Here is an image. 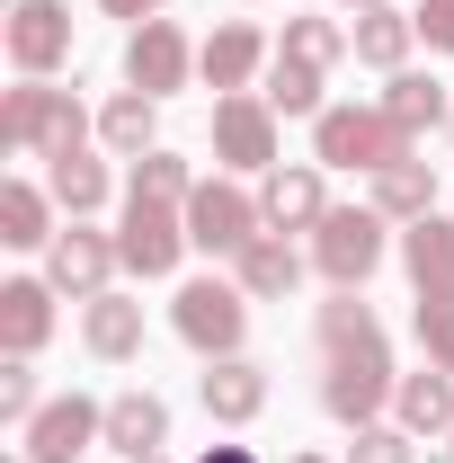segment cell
I'll use <instances>...</instances> for the list:
<instances>
[{
  "label": "cell",
  "instance_id": "cell-32",
  "mask_svg": "<svg viewBox=\"0 0 454 463\" xmlns=\"http://www.w3.org/2000/svg\"><path fill=\"white\" fill-rule=\"evenodd\" d=\"M45 410V392H36V356H0V428H27Z\"/></svg>",
  "mask_w": 454,
  "mask_h": 463
},
{
  "label": "cell",
  "instance_id": "cell-2",
  "mask_svg": "<svg viewBox=\"0 0 454 463\" xmlns=\"http://www.w3.org/2000/svg\"><path fill=\"white\" fill-rule=\"evenodd\" d=\"M90 125H99V116H80V99L54 90V80H18V90L0 99V143H9V152H27V161L90 152Z\"/></svg>",
  "mask_w": 454,
  "mask_h": 463
},
{
  "label": "cell",
  "instance_id": "cell-9",
  "mask_svg": "<svg viewBox=\"0 0 454 463\" xmlns=\"http://www.w3.org/2000/svg\"><path fill=\"white\" fill-rule=\"evenodd\" d=\"M18 446H27L36 463H80L90 446H108V402H90V392H54V402L18 428Z\"/></svg>",
  "mask_w": 454,
  "mask_h": 463
},
{
  "label": "cell",
  "instance_id": "cell-30",
  "mask_svg": "<svg viewBox=\"0 0 454 463\" xmlns=\"http://www.w3.org/2000/svg\"><path fill=\"white\" fill-rule=\"evenodd\" d=\"M125 187H134V196H161V205H187V196H196V170L178 161L170 143H152V152L134 161V178H125Z\"/></svg>",
  "mask_w": 454,
  "mask_h": 463
},
{
  "label": "cell",
  "instance_id": "cell-31",
  "mask_svg": "<svg viewBox=\"0 0 454 463\" xmlns=\"http://www.w3.org/2000/svg\"><path fill=\"white\" fill-rule=\"evenodd\" d=\"M410 330H419V356H428V365H446V374H454V294H419V312H410Z\"/></svg>",
  "mask_w": 454,
  "mask_h": 463
},
{
  "label": "cell",
  "instance_id": "cell-12",
  "mask_svg": "<svg viewBox=\"0 0 454 463\" xmlns=\"http://www.w3.org/2000/svg\"><path fill=\"white\" fill-rule=\"evenodd\" d=\"M187 71H196V45L178 36L170 18H143V27L125 36V90H143V99H178Z\"/></svg>",
  "mask_w": 454,
  "mask_h": 463
},
{
  "label": "cell",
  "instance_id": "cell-28",
  "mask_svg": "<svg viewBox=\"0 0 454 463\" xmlns=\"http://www.w3.org/2000/svg\"><path fill=\"white\" fill-rule=\"evenodd\" d=\"M277 54H294V62H312V71H339V62L356 54V36H347L339 18H285V36H277Z\"/></svg>",
  "mask_w": 454,
  "mask_h": 463
},
{
  "label": "cell",
  "instance_id": "cell-5",
  "mask_svg": "<svg viewBox=\"0 0 454 463\" xmlns=\"http://www.w3.org/2000/svg\"><path fill=\"white\" fill-rule=\"evenodd\" d=\"M383 259H393V223H383L374 205H330V214H321V232H312V268L330 277V294H356Z\"/></svg>",
  "mask_w": 454,
  "mask_h": 463
},
{
  "label": "cell",
  "instance_id": "cell-1",
  "mask_svg": "<svg viewBox=\"0 0 454 463\" xmlns=\"http://www.w3.org/2000/svg\"><path fill=\"white\" fill-rule=\"evenodd\" d=\"M321 410L339 419V428H374L383 410H393V339H383V321H374V303L365 294H330L321 303Z\"/></svg>",
  "mask_w": 454,
  "mask_h": 463
},
{
  "label": "cell",
  "instance_id": "cell-26",
  "mask_svg": "<svg viewBox=\"0 0 454 463\" xmlns=\"http://www.w3.org/2000/svg\"><path fill=\"white\" fill-rule=\"evenodd\" d=\"M374 214L383 223H428L437 214V170L410 152V161H393V170H374Z\"/></svg>",
  "mask_w": 454,
  "mask_h": 463
},
{
  "label": "cell",
  "instance_id": "cell-40",
  "mask_svg": "<svg viewBox=\"0 0 454 463\" xmlns=\"http://www.w3.org/2000/svg\"><path fill=\"white\" fill-rule=\"evenodd\" d=\"M143 463H170V455H143Z\"/></svg>",
  "mask_w": 454,
  "mask_h": 463
},
{
  "label": "cell",
  "instance_id": "cell-16",
  "mask_svg": "<svg viewBox=\"0 0 454 463\" xmlns=\"http://www.w3.org/2000/svg\"><path fill=\"white\" fill-rule=\"evenodd\" d=\"M54 339V277H9L0 286V356H36Z\"/></svg>",
  "mask_w": 454,
  "mask_h": 463
},
{
  "label": "cell",
  "instance_id": "cell-6",
  "mask_svg": "<svg viewBox=\"0 0 454 463\" xmlns=\"http://www.w3.org/2000/svg\"><path fill=\"white\" fill-rule=\"evenodd\" d=\"M116 250H125L134 277H178V259L196 250V241H187V205H161V196H134V187H125Z\"/></svg>",
  "mask_w": 454,
  "mask_h": 463
},
{
  "label": "cell",
  "instance_id": "cell-20",
  "mask_svg": "<svg viewBox=\"0 0 454 463\" xmlns=\"http://www.w3.org/2000/svg\"><path fill=\"white\" fill-rule=\"evenodd\" d=\"M393 419L410 428V437H454V374H446V365L401 374V383H393Z\"/></svg>",
  "mask_w": 454,
  "mask_h": 463
},
{
  "label": "cell",
  "instance_id": "cell-42",
  "mask_svg": "<svg viewBox=\"0 0 454 463\" xmlns=\"http://www.w3.org/2000/svg\"><path fill=\"white\" fill-rule=\"evenodd\" d=\"M446 143H454V125H446Z\"/></svg>",
  "mask_w": 454,
  "mask_h": 463
},
{
  "label": "cell",
  "instance_id": "cell-41",
  "mask_svg": "<svg viewBox=\"0 0 454 463\" xmlns=\"http://www.w3.org/2000/svg\"><path fill=\"white\" fill-rule=\"evenodd\" d=\"M446 463H454V437H446Z\"/></svg>",
  "mask_w": 454,
  "mask_h": 463
},
{
  "label": "cell",
  "instance_id": "cell-18",
  "mask_svg": "<svg viewBox=\"0 0 454 463\" xmlns=\"http://www.w3.org/2000/svg\"><path fill=\"white\" fill-rule=\"evenodd\" d=\"M232 286L250 294V303H285V294L303 286V250H294L285 232H259V241L232 259Z\"/></svg>",
  "mask_w": 454,
  "mask_h": 463
},
{
  "label": "cell",
  "instance_id": "cell-3",
  "mask_svg": "<svg viewBox=\"0 0 454 463\" xmlns=\"http://www.w3.org/2000/svg\"><path fill=\"white\" fill-rule=\"evenodd\" d=\"M410 152H419V143H410L383 108H356V99H347V108L312 116V161H321V170H365L374 178V170H393V161H410Z\"/></svg>",
  "mask_w": 454,
  "mask_h": 463
},
{
  "label": "cell",
  "instance_id": "cell-13",
  "mask_svg": "<svg viewBox=\"0 0 454 463\" xmlns=\"http://www.w3.org/2000/svg\"><path fill=\"white\" fill-rule=\"evenodd\" d=\"M268 62H277V45H268V36H259L250 18H223V27H214V36L196 45V80H205L214 99H232V90H250V80H259Z\"/></svg>",
  "mask_w": 454,
  "mask_h": 463
},
{
  "label": "cell",
  "instance_id": "cell-23",
  "mask_svg": "<svg viewBox=\"0 0 454 463\" xmlns=\"http://www.w3.org/2000/svg\"><path fill=\"white\" fill-rule=\"evenodd\" d=\"M401 268H410L419 294H454V214L401 223Z\"/></svg>",
  "mask_w": 454,
  "mask_h": 463
},
{
  "label": "cell",
  "instance_id": "cell-22",
  "mask_svg": "<svg viewBox=\"0 0 454 463\" xmlns=\"http://www.w3.org/2000/svg\"><path fill=\"white\" fill-rule=\"evenodd\" d=\"M0 250H54V187L0 178Z\"/></svg>",
  "mask_w": 454,
  "mask_h": 463
},
{
  "label": "cell",
  "instance_id": "cell-24",
  "mask_svg": "<svg viewBox=\"0 0 454 463\" xmlns=\"http://www.w3.org/2000/svg\"><path fill=\"white\" fill-rule=\"evenodd\" d=\"M347 36H356V62H365V71H383V80H393V71H410L419 18H401L393 0H383V9H356V27H347Z\"/></svg>",
  "mask_w": 454,
  "mask_h": 463
},
{
  "label": "cell",
  "instance_id": "cell-29",
  "mask_svg": "<svg viewBox=\"0 0 454 463\" xmlns=\"http://www.w3.org/2000/svg\"><path fill=\"white\" fill-rule=\"evenodd\" d=\"M321 90H330V71H312V62L277 54V62H268V90H259V99H268L277 116H321V108H330Z\"/></svg>",
  "mask_w": 454,
  "mask_h": 463
},
{
  "label": "cell",
  "instance_id": "cell-10",
  "mask_svg": "<svg viewBox=\"0 0 454 463\" xmlns=\"http://www.w3.org/2000/svg\"><path fill=\"white\" fill-rule=\"evenodd\" d=\"M116 268H125V250H116V232H99V223L54 232V250H45V277H54V294H71V303H99V294L116 286Z\"/></svg>",
  "mask_w": 454,
  "mask_h": 463
},
{
  "label": "cell",
  "instance_id": "cell-7",
  "mask_svg": "<svg viewBox=\"0 0 454 463\" xmlns=\"http://www.w3.org/2000/svg\"><path fill=\"white\" fill-rule=\"evenodd\" d=\"M259 232H268V214H259V196H250L241 178H196V196H187V241H196V250L241 259Z\"/></svg>",
  "mask_w": 454,
  "mask_h": 463
},
{
  "label": "cell",
  "instance_id": "cell-27",
  "mask_svg": "<svg viewBox=\"0 0 454 463\" xmlns=\"http://www.w3.org/2000/svg\"><path fill=\"white\" fill-rule=\"evenodd\" d=\"M152 125H161V99H143V90H116L108 108H99V143H108L116 161H143V152H152Z\"/></svg>",
  "mask_w": 454,
  "mask_h": 463
},
{
  "label": "cell",
  "instance_id": "cell-38",
  "mask_svg": "<svg viewBox=\"0 0 454 463\" xmlns=\"http://www.w3.org/2000/svg\"><path fill=\"white\" fill-rule=\"evenodd\" d=\"M0 463H36V455H27V446H18V455H0Z\"/></svg>",
  "mask_w": 454,
  "mask_h": 463
},
{
  "label": "cell",
  "instance_id": "cell-37",
  "mask_svg": "<svg viewBox=\"0 0 454 463\" xmlns=\"http://www.w3.org/2000/svg\"><path fill=\"white\" fill-rule=\"evenodd\" d=\"M339 9H383V0H339Z\"/></svg>",
  "mask_w": 454,
  "mask_h": 463
},
{
  "label": "cell",
  "instance_id": "cell-19",
  "mask_svg": "<svg viewBox=\"0 0 454 463\" xmlns=\"http://www.w3.org/2000/svg\"><path fill=\"white\" fill-rule=\"evenodd\" d=\"M374 108L393 116L410 143H419V134H437V125H454V99H446V80H437V71H393Z\"/></svg>",
  "mask_w": 454,
  "mask_h": 463
},
{
  "label": "cell",
  "instance_id": "cell-36",
  "mask_svg": "<svg viewBox=\"0 0 454 463\" xmlns=\"http://www.w3.org/2000/svg\"><path fill=\"white\" fill-rule=\"evenodd\" d=\"M196 463H259V455H250V446H205Z\"/></svg>",
  "mask_w": 454,
  "mask_h": 463
},
{
  "label": "cell",
  "instance_id": "cell-35",
  "mask_svg": "<svg viewBox=\"0 0 454 463\" xmlns=\"http://www.w3.org/2000/svg\"><path fill=\"white\" fill-rule=\"evenodd\" d=\"M99 9H108V18H134V27H143V18H161L170 0H99Z\"/></svg>",
  "mask_w": 454,
  "mask_h": 463
},
{
  "label": "cell",
  "instance_id": "cell-17",
  "mask_svg": "<svg viewBox=\"0 0 454 463\" xmlns=\"http://www.w3.org/2000/svg\"><path fill=\"white\" fill-rule=\"evenodd\" d=\"M80 347L99 356V365H134L143 356V303L134 294H99V303H80Z\"/></svg>",
  "mask_w": 454,
  "mask_h": 463
},
{
  "label": "cell",
  "instance_id": "cell-11",
  "mask_svg": "<svg viewBox=\"0 0 454 463\" xmlns=\"http://www.w3.org/2000/svg\"><path fill=\"white\" fill-rule=\"evenodd\" d=\"M0 36H9V71L18 80H54L62 62H71V9L62 0H18Z\"/></svg>",
  "mask_w": 454,
  "mask_h": 463
},
{
  "label": "cell",
  "instance_id": "cell-39",
  "mask_svg": "<svg viewBox=\"0 0 454 463\" xmlns=\"http://www.w3.org/2000/svg\"><path fill=\"white\" fill-rule=\"evenodd\" d=\"M285 463H330V455H285Z\"/></svg>",
  "mask_w": 454,
  "mask_h": 463
},
{
  "label": "cell",
  "instance_id": "cell-8",
  "mask_svg": "<svg viewBox=\"0 0 454 463\" xmlns=\"http://www.w3.org/2000/svg\"><path fill=\"white\" fill-rule=\"evenodd\" d=\"M214 161H223L232 178H268L277 170V108H268L259 90L214 99Z\"/></svg>",
  "mask_w": 454,
  "mask_h": 463
},
{
  "label": "cell",
  "instance_id": "cell-21",
  "mask_svg": "<svg viewBox=\"0 0 454 463\" xmlns=\"http://www.w3.org/2000/svg\"><path fill=\"white\" fill-rule=\"evenodd\" d=\"M108 446L125 463L161 455V446H170V402H161V392H116L108 402Z\"/></svg>",
  "mask_w": 454,
  "mask_h": 463
},
{
  "label": "cell",
  "instance_id": "cell-4",
  "mask_svg": "<svg viewBox=\"0 0 454 463\" xmlns=\"http://www.w3.org/2000/svg\"><path fill=\"white\" fill-rule=\"evenodd\" d=\"M170 330L205 365L214 356H250V294L232 286V277H187V286L170 294Z\"/></svg>",
  "mask_w": 454,
  "mask_h": 463
},
{
  "label": "cell",
  "instance_id": "cell-14",
  "mask_svg": "<svg viewBox=\"0 0 454 463\" xmlns=\"http://www.w3.org/2000/svg\"><path fill=\"white\" fill-rule=\"evenodd\" d=\"M259 214H268V232H321V214H330V187H321V161H277V170L259 178Z\"/></svg>",
  "mask_w": 454,
  "mask_h": 463
},
{
  "label": "cell",
  "instance_id": "cell-15",
  "mask_svg": "<svg viewBox=\"0 0 454 463\" xmlns=\"http://www.w3.org/2000/svg\"><path fill=\"white\" fill-rule=\"evenodd\" d=\"M196 402L214 428H250L259 410H268V365L259 356H214L205 374H196Z\"/></svg>",
  "mask_w": 454,
  "mask_h": 463
},
{
  "label": "cell",
  "instance_id": "cell-33",
  "mask_svg": "<svg viewBox=\"0 0 454 463\" xmlns=\"http://www.w3.org/2000/svg\"><path fill=\"white\" fill-rule=\"evenodd\" d=\"M347 463H419V437H410L401 419H374V428H356Z\"/></svg>",
  "mask_w": 454,
  "mask_h": 463
},
{
  "label": "cell",
  "instance_id": "cell-34",
  "mask_svg": "<svg viewBox=\"0 0 454 463\" xmlns=\"http://www.w3.org/2000/svg\"><path fill=\"white\" fill-rule=\"evenodd\" d=\"M410 18H419V45L428 54H454V0H419Z\"/></svg>",
  "mask_w": 454,
  "mask_h": 463
},
{
  "label": "cell",
  "instance_id": "cell-25",
  "mask_svg": "<svg viewBox=\"0 0 454 463\" xmlns=\"http://www.w3.org/2000/svg\"><path fill=\"white\" fill-rule=\"evenodd\" d=\"M45 187H54V205L71 214V223H90V214L116 196V178H108L99 152H62V161H45Z\"/></svg>",
  "mask_w": 454,
  "mask_h": 463
}]
</instances>
